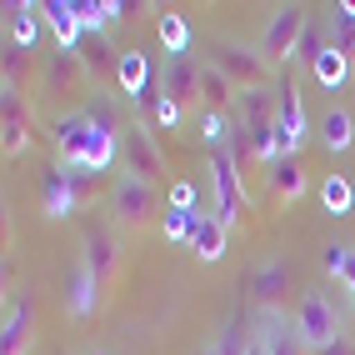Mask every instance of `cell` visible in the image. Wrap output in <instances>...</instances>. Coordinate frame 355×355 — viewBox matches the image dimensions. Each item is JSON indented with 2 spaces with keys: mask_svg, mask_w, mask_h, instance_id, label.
Masks as SVG:
<instances>
[{
  "mask_svg": "<svg viewBox=\"0 0 355 355\" xmlns=\"http://www.w3.org/2000/svg\"><path fill=\"white\" fill-rule=\"evenodd\" d=\"M105 210H110V225H115V230H130V235H140L146 225H155L160 191L121 171V175L110 180V191H105Z\"/></svg>",
  "mask_w": 355,
  "mask_h": 355,
  "instance_id": "cell-2",
  "label": "cell"
},
{
  "mask_svg": "<svg viewBox=\"0 0 355 355\" xmlns=\"http://www.w3.org/2000/svg\"><path fill=\"white\" fill-rule=\"evenodd\" d=\"M320 146H325L330 155H345V150L355 146V115H350L345 105H330V110L320 115Z\"/></svg>",
  "mask_w": 355,
  "mask_h": 355,
  "instance_id": "cell-20",
  "label": "cell"
},
{
  "mask_svg": "<svg viewBox=\"0 0 355 355\" xmlns=\"http://www.w3.org/2000/svg\"><path fill=\"white\" fill-rule=\"evenodd\" d=\"M31 140H35V121H31L26 90L6 85L0 90V150H6V160H20L31 150Z\"/></svg>",
  "mask_w": 355,
  "mask_h": 355,
  "instance_id": "cell-9",
  "label": "cell"
},
{
  "mask_svg": "<svg viewBox=\"0 0 355 355\" xmlns=\"http://www.w3.org/2000/svg\"><path fill=\"white\" fill-rule=\"evenodd\" d=\"M160 40H165V60L191 55V31H185V20H180L175 10H165V15H160Z\"/></svg>",
  "mask_w": 355,
  "mask_h": 355,
  "instance_id": "cell-27",
  "label": "cell"
},
{
  "mask_svg": "<svg viewBox=\"0 0 355 355\" xmlns=\"http://www.w3.org/2000/svg\"><path fill=\"white\" fill-rule=\"evenodd\" d=\"M250 336H255L260 345H266V355H311V350H305V340H300V330H295V320H291V315H260Z\"/></svg>",
  "mask_w": 355,
  "mask_h": 355,
  "instance_id": "cell-15",
  "label": "cell"
},
{
  "mask_svg": "<svg viewBox=\"0 0 355 355\" xmlns=\"http://www.w3.org/2000/svg\"><path fill=\"white\" fill-rule=\"evenodd\" d=\"M85 76H90V70H85V60L76 51H51V65H45V90H51V96H65V90H76Z\"/></svg>",
  "mask_w": 355,
  "mask_h": 355,
  "instance_id": "cell-18",
  "label": "cell"
},
{
  "mask_svg": "<svg viewBox=\"0 0 355 355\" xmlns=\"http://www.w3.org/2000/svg\"><path fill=\"white\" fill-rule=\"evenodd\" d=\"M320 200H325V216H350V210H355V191H350L345 175H330L320 185Z\"/></svg>",
  "mask_w": 355,
  "mask_h": 355,
  "instance_id": "cell-29",
  "label": "cell"
},
{
  "mask_svg": "<svg viewBox=\"0 0 355 355\" xmlns=\"http://www.w3.org/2000/svg\"><path fill=\"white\" fill-rule=\"evenodd\" d=\"M150 115H155V125H165V130H175V125L185 121V105H175V101H165V96H160Z\"/></svg>",
  "mask_w": 355,
  "mask_h": 355,
  "instance_id": "cell-33",
  "label": "cell"
},
{
  "mask_svg": "<svg viewBox=\"0 0 355 355\" xmlns=\"http://www.w3.org/2000/svg\"><path fill=\"white\" fill-rule=\"evenodd\" d=\"M200 101H205V110H216V115H225L235 105V85L220 76L216 65H205V76H200Z\"/></svg>",
  "mask_w": 355,
  "mask_h": 355,
  "instance_id": "cell-26",
  "label": "cell"
},
{
  "mask_svg": "<svg viewBox=\"0 0 355 355\" xmlns=\"http://www.w3.org/2000/svg\"><path fill=\"white\" fill-rule=\"evenodd\" d=\"M76 210H80V200H76V191H70L65 165L51 160V165L40 171V216H45V220H70Z\"/></svg>",
  "mask_w": 355,
  "mask_h": 355,
  "instance_id": "cell-12",
  "label": "cell"
},
{
  "mask_svg": "<svg viewBox=\"0 0 355 355\" xmlns=\"http://www.w3.org/2000/svg\"><path fill=\"white\" fill-rule=\"evenodd\" d=\"M205 51H210V65H216L235 90H260V85L270 80V65L260 60L255 45L225 40V35H210V40H205Z\"/></svg>",
  "mask_w": 355,
  "mask_h": 355,
  "instance_id": "cell-3",
  "label": "cell"
},
{
  "mask_svg": "<svg viewBox=\"0 0 355 355\" xmlns=\"http://www.w3.org/2000/svg\"><path fill=\"white\" fill-rule=\"evenodd\" d=\"M350 76H355V60H350V55H340L336 45H325V55L311 65V80H315L320 90H345V85H350Z\"/></svg>",
  "mask_w": 355,
  "mask_h": 355,
  "instance_id": "cell-22",
  "label": "cell"
},
{
  "mask_svg": "<svg viewBox=\"0 0 355 355\" xmlns=\"http://www.w3.org/2000/svg\"><path fill=\"white\" fill-rule=\"evenodd\" d=\"M200 216L205 210H171V216H165V241H180V245H191V235H196V225H200Z\"/></svg>",
  "mask_w": 355,
  "mask_h": 355,
  "instance_id": "cell-31",
  "label": "cell"
},
{
  "mask_svg": "<svg viewBox=\"0 0 355 355\" xmlns=\"http://www.w3.org/2000/svg\"><path fill=\"white\" fill-rule=\"evenodd\" d=\"M130 10L121 6V0H101V20H105V26H115V20H125Z\"/></svg>",
  "mask_w": 355,
  "mask_h": 355,
  "instance_id": "cell-36",
  "label": "cell"
},
{
  "mask_svg": "<svg viewBox=\"0 0 355 355\" xmlns=\"http://www.w3.org/2000/svg\"><path fill=\"white\" fill-rule=\"evenodd\" d=\"M80 260H85L90 270H96L101 291L110 295V291H115V280H121V270H125L121 230H115V225H85V250H80Z\"/></svg>",
  "mask_w": 355,
  "mask_h": 355,
  "instance_id": "cell-6",
  "label": "cell"
},
{
  "mask_svg": "<svg viewBox=\"0 0 355 355\" xmlns=\"http://www.w3.org/2000/svg\"><path fill=\"white\" fill-rule=\"evenodd\" d=\"M200 140H205V146L220 155V150H225V140H230V130H225V115L205 110V115H200Z\"/></svg>",
  "mask_w": 355,
  "mask_h": 355,
  "instance_id": "cell-32",
  "label": "cell"
},
{
  "mask_svg": "<svg viewBox=\"0 0 355 355\" xmlns=\"http://www.w3.org/2000/svg\"><path fill=\"white\" fill-rule=\"evenodd\" d=\"M76 355H105V350H76Z\"/></svg>",
  "mask_w": 355,
  "mask_h": 355,
  "instance_id": "cell-41",
  "label": "cell"
},
{
  "mask_svg": "<svg viewBox=\"0 0 355 355\" xmlns=\"http://www.w3.org/2000/svg\"><path fill=\"white\" fill-rule=\"evenodd\" d=\"M266 175H270V200H275V205H291V200L305 196V165H300V155L275 160Z\"/></svg>",
  "mask_w": 355,
  "mask_h": 355,
  "instance_id": "cell-17",
  "label": "cell"
},
{
  "mask_svg": "<svg viewBox=\"0 0 355 355\" xmlns=\"http://www.w3.org/2000/svg\"><path fill=\"white\" fill-rule=\"evenodd\" d=\"M340 286H345V295H350V305H355V245H350V260H345V275H340Z\"/></svg>",
  "mask_w": 355,
  "mask_h": 355,
  "instance_id": "cell-37",
  "label": "cell"
},
{
  "mask_svg": "<svg viewBox=\"0 0 355 355\" xmlns=\"http://www.w3.org/2000/svg\"><path fill=\"white\" fill-rule=\"evenodd\" d=\"M200 76H205V65H200L196 55L165 60V70H160V96L175 101V105H191V101L200 96Z\"/></svg>",
  "mask_w": 355,
  "mask_h": 355,
  "instance_id": "cell-13",
  "label": "cell"
},
{
  "mask_svg": "<svg viewBox=\"0 0 355 355\" xmlns=\"http://www.w3.org/2000/svg\"><path fill=\"white\" fill-rule=\"evenodd\" d=\"M245 355H266V345H260V340L250 336V345H245Z\"/></svg>",
  "mask_w": 355,
  "mask_h": 355,
  "instance_id": "cell-40",
  "label": "cell"
},
{
  "mask_svg": "<svg viewBox=\"0 0 355 355\" xmlns=\"http://www.w3.org/2000/svg\"><path fill=\"white\" fill-rule=\"evenodd\" d=\"M210 180H216V216L225 230H241L245 225V185H241V165L230 160V150H220V155H210Z\"/></svg>",
  "mask_w": 355,
  "mask_h": 355,
  "instance_id": "cell-5",
  "label": "cell"
},
{
  "mask_svg": "<svg viewBox=\"0 0 355 355\" xmlns=\"http://www.w3.org/2000/svg\"><path fill=\"white\" fill-rule=\"evenodd\" d=\"M345 260H350V245H325L320 250V266H325V275H345Z\"/></svg>",
  "mask_w": 355,
  "mask_h": 355,
  "instance_id": "cell-34",
  "label": "cell"
},
{
  "mask_svg": "<svg viewBox=\"0 0 355 355\" xmlns=\"http://www.w3.org/2000/svg\"><path fill=\"white\" fill-rule=\"evenodd\" d=\"M171 210H196V185H171Z\"/></svg>",
  "mask_w": 355,
  "mask_h": 355,
  "instance_id": "cell-35",
  "label": "cell"
},
{
  "mask_svg": "<svg viewBox=\"0 0 355 355\" xmlns=\"http://www.w3.org/2000/svg\"><path fill=\"white\" fill-rule=\"evenodd\" d=\"M196 355H225V350H220V340H205V345H200Z\"/></svg>",
  "mask_w": 355,
  "mask_h": 355,
  "instance_id": "cell-39",
  "label": "cell"
},
{
  "mask_svg": "<svg viewBox=\"0 0 355 355\" xmlns=\"http://www.w3.org/2000/svg\"><path fill=\"white\" fill-rule=\"evenodd\" d=\"M0 70H6V85L26 90V76H31V51H20V45L6 40V55H0Z\"/></svg>",
  "mask_w": 355,
  "mask_h": 355,
  "instance_id": "cell-30",
  "label": "cell"
},
{
  "mask_svg": "<svg viewBox=\"0 0 355 355\" xmlns=\"http://www.w3.org/2000/svg\"><path fill=\"white\" fill-rule=\"evenodd\" d=\"M101 305H105V291H101L96 270H90L85 260H76V270H70V286H65V311L76 315V320H90Z\"/></svg>",
  "mask_w": 355,
  "mask_h": 355,
  "instance_id": "cell-14",
  "label": "cell"
},
{
  "mask_svg": "<svg viewBox=\"0 0 355 355\" xmlns=\"http://www.w3.org/2000/svg\"><path fill=\"white\" fill-rule=\"evenodd\" d=\"M305 26H311L305 6H280V10L270 15L266 35H260V45H255V51H260V60H266V65H286V60L295 55V45H300Z\"/></svg>",
  "mask_w": 355,
  "mask_h": 355,
  "instance_id": "cell-7",
  "label": "cell"
},
{
  "mask_svg": "<svg viewBox=\"0 0 355 355\" xmlns=\"http://www.w3.org/2000/svg\"><path fill=\"white\" fill-rule=\"evenodd\" d=\"M125 125L110 115V105H85L55 121V160L70 171H101L110 175V165L125 155Z\"/></svg>",
  "mask_w": 355,
  "mask_h": 355,
  "instance_id": "cell-1",
  "label": "cell"
},
{
  "mask_svg": "<svg viewBox=\"0 0 355 355\" xmlns=\"http://www.w3.org/2000/svg\"><path fill=\"white\" fill-rule=\"evenodd\" d=\"M31 345H35L31 300H15L6 305V320H0V355H31Z\"/></svg>",
  "mask_w": 355,
  "mask_h": 355,
  "instance_id": "cell-16",
  "label": "cell"
},
{
  "mask_svg": "<svg viewBox=\"0 0 355 355\" xmlns=\"http://www.w3.org/2000/svg\"><path fill=\"white\" fill-rule=\"evenodd\" d=\"M45 26L55 31V51H76L80 45V6H65V0H55V6H40Z\"/></svg>",
  "mask_w": 355,
  "mask_h": 355,
  "instance_id": "cell-21",
  "label": "cell"
},
{
  "mask_svg": "<svg viewBox=\"0 0 355 355\" xmlns=\"http://www.w3.org/2000/svg\"><path fill=\"white\" fill-rule=\"evenodd\" d=\"M225 241H230V230L216 216H200V225L191 235V255L200 260V266H220V260H225Z\"/></svg>",
  "mask_w": 355,
  "mask_h": 355,
  "instance_id": "cell-19",
  "label": "cell"
},
{
  "mask_svg": "<svg viewBox=\"0 0 355 355\" xmlns=\"http://www.w3.org/2000/svg\"><path fill=\"white\" fill-rule=\"evenodd\" d=\"M115 85H121L130 101H140V96L150 90V70H146V55H140V51H121V65H115Z\"/></svg>",
  "mask_w": 355,
  "mask_h": 355,
  "instance_id": "cell-24",
  "label": "cell"
},
{
  "mask_svg": "<svg viewBox=\"0 0 355 355\" xmlns=\"http://www.w3.org/2000/svg\"><path fill=\"white\" fill-rule=\"evenodd\" d=\"M315 355H355V340H350V336H340L336 345H325V350H315Z\"/></svg>",
  "mask_w": 355,
  "mask_h": 355,
  "instance_id": "cell-38",
  "label": "cell"
},
{
  "mask_svg": "<svg viewBox=\"0 0 355 355\" xmlns=\"http://www.w3.org/2000/svg\"><path fill=\"white\" fill-rule=\"evenodd\" d=\"M125 175L146 180V185L165 180V155H160V146H155V135H150L146 121L125 125Z\"/></svg>",
  "mask_w": 355,
  "mask_h": 355,
  "instance_id": "cell-10",
  "label": "cell"
},
{
  "mask_svg": "<svg viewBox=\"0 0 355 355\" xmlns=\"http://www.w3.org/2000/svg\"><path fill=\"white\" fill-rule=\"evenodd\" d=\"M35 10H40V6H15V10H10V45H20V51H35V40H40Z\"/></svg>",
  "mask_w": 355,
  "mask_h": 355,
  "instance_id": "cell-28",
  "label": "cell"
},
{
  "mask_svg": "<svg viewBox=\"0 0 355 355\" xmlns=\"http://www.w3.org/2000/svg\"><path fill=\"white\" fill-rule=\"evenodd\" d=\"M245 295L255 305V315H286V300H291V266L280 255H270L266 266H255L245 280Z\"/></svg>",
  "mask_w": 355,
  "mask_h": 355,
  "instance_id": "cell-8",
  "label": "cell"
},
{
  "mask_svg": "<svg viewBox=\"0 0 355 355\" xmlns=\"http://www.w3.org/2000/svg\"><path fill=\"white\" fill-rule=\"evenodd\" d=\"M325 35H330V45H336L340 55H350V60H355V0H345L340 10H330Z\"/></svg>",
  "mask_w": 355,
  "mask_h": 355,
  "instance_id": "cell-25",
  "label": "cell"
},
{
  "mask_svg": "<svg viewBox=\"0 0 355 355\" xmlns=\"http://www.w3.org/2000/svg\"><path fill=\"white\" fill-rule=\"evenodd\" d=\"M295 330H300V340H305V350H325V345H336L340 336H345V325H340V311L330 305V295L325 291H305L300 295V305H295Z\"/></svg>",
  "mask_w": 355,
  "mask_h": 355,
  "instance_id": "cell-4",
  "label": "cell"
},
{
  "mask_svg": "<svg viewBox=\"0 0 355 355\" xmlns=\"http://www.w3.org/2000/svg\"><path fill=\"white\" fill-rule=\"evenodd\" d=\"M280 90V115H275V155H300L305 146V105H300V90L295 80L291 85H275Z\"/></svg>",
  "mask_w": 355,
  "mask_h": 355,
  "instance_id": "cell-11",
  "label": "cell"
},
{
  "mask_svg": "<svg viewBox=\"0 0 355 355\" xmlns=\"http://www.w3.org/2000/svg\"><path fill=\"white\" fill-rule=\"evenodd\" d=\"M76 55L85 60V70H90L96 80H115V65H121V55L105 45V35H85V40L76 45Z\"/></svg>",
  "mask_w": 355,
  "mask_h": 355,
  "instance_id": "cell-23",
  "label": "cell"
}]
</instances>
